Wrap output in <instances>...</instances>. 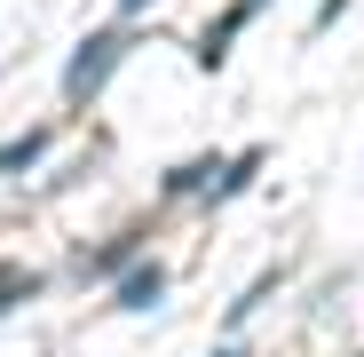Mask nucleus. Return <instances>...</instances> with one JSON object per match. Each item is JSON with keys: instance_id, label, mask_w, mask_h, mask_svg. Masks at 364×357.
<instances>
[{"instance_id": "20e7f679", "label": "nucleus", "mask_w": 364, "mask_h": 357, "mask_svg": "<svg viewBox=\"0 0 364 357\" xmlns=\"http://www.w3.org/2000/svg\"><path fill=\"white\" fill-rule=\"evenodd\" d=\"M254 175H262V151H237V159H222V167H214V183H206V207H230L237 191L254 183Z\"/></svg>"}, {"instance_id": "39448f33", "label": "nucleus", "mask_w": 364, "mask_h": 357, "mask_svg": "<svg viewBox=\"0 0 364 357\" xmlns=\"http://www.w3.org/2000/svg\"><path fill=\"white\" fill-rule=\"evenodd\" d=\"M127 262H143V238H135V230H127V238H111V247H95L80 270H87V278H119Z\"/></svg>"}, {"instance_id": "6e6552de", "label": "nucleus", "mask_w": 364, "mask_h": 357, "mask_svg": "<svg viewBox=\"0 0 364 357\" xmlns=\"http://www.w3.org/2000/svg\"><path fill=\"white\" fill-rule=\"evenodd\" d=\"M277 278H285V270H262V278H254L246 294H237V302H230V326H246V318H254V310L269 302V294H277Z\"/></svg>"}, {"instance_id": "f03ea898", "label": "nucleus", "mask_w": 364, "mask_h": 357, "mask_svg": "<svg viewBox=\"0 0 364 357\" xmlns=\"http://www.w3.org/2000/svg\"><path fill=\"white\" fill-rule=\"evenodd\" d=\"M262 9H269V0H230V9L198 32V48H191V56H198V72H222V64H230V48H237V32H246Z\"/></svg>"}, {"instance_id": "0eeeda50", "label": "nucleus", "mask_w": 364, "mask_h": 357, "mask_svg": "<svg viewBox=\"0 0 364 357\" xmlns=\"http://www.w3.org/2000/svg\"><path fill=\"white\" fill-rule=\"evenodd\" d=\"M40 151H48V135L32 128V135H16V143H0V175H24V167H40Z\"/></svg>"}, {"instance_id": "f8f14e48", "label": "nucleus", "mask_w": 364, "mask_h": 357, "mask_svg": "<svg viewBox=\"0 0 364 357\" xmlns=\"http://www.w3.org/2000/svg\"><path fill=\"white\" fill-rule=\"evenodd\" d=\"M214 357H237V349H214Z\"/></svg>"}, {"instance_id": "9d476101", "label": "nucleus", "mask_w": 364, "mask_h": 357, "mask_svg": "<svg viewBox=\"0 0 364 357\" xmlns=\"http://www.w3.org/2000/svg\"><path fill=\"white\" fill-rule=\"evenodd\" d=\"M341 9H348V0H317V32H333V24H341Z\"/></svg>"}, {"instance_id": "9b49d317", "label": "nucleus", "mask_w": 364, "mask_h": 357, "mask_svg": "<svg viewBox=\"0 0 364 357\" xmlns=\"http://www.w3.org/2000/svg\"><path fill=\"white\" fill-rule=\"evenodd\" d=\"M143 9H151V0H119V24H135V16H143Z\"/></svg>"}, {"instance_id": "7ed1b4c3", "label": "nucleus", "mask_w": 364, "mask_h": 357, "mask_svg": "<svg viewBox=\"0 0 364 357\" xmlns=\"http://www.w3.org/2000/svg\"><path fill=\"white\" fill-rule=\"evenodd\" d=\"M159 294H166V262H127L111 286V310H159Z\"/></svg>"}, {"instance_id": "423d86ee", "label": "nucleus", "mask_w": 364, "mask_h": 357, "mask_svg": "<svg viewBox=\"0 0 364 357\" xmlns=\"http://www.w3.org/2000/svg\"><path fill=\"white\" fill-rule=\"evenodd\" d=\"M214 167H222V159H182L159 191H166V199H191V191H206V183H214Z\"/></svg>"}, {"instance_id": "1a4fd4ad", "label": "nucleus", "mask_w": 364, "mask_h": 357, "mask_svg": "<svg viewBox=\"0 0 364 357\" xmlns=\"http://www.w3.org/2000/svg\"><path fill=\"white\" fill-rule=\"evenodd\" d=\"M32 294H40V270H9V262H0V310L32 302Z\"/></svg>"}, {"instance_id": "f257e3e1", "label": "nucleus", "mask_w": 364, "mask_h": 357, "mask_svg": "<svg viewBox=\"0 0 364 357\" xmlns=\"http://www.w3.org/2000/svg\"><path fill=\"white\" fill-rule=\"evenodd\" d=\"M127 48H135V32L127 24H103V32H87L80 48H72V64H64V95L72 103H87V95H103V80L127 64Z\"/></svg>"}]
</instances>
